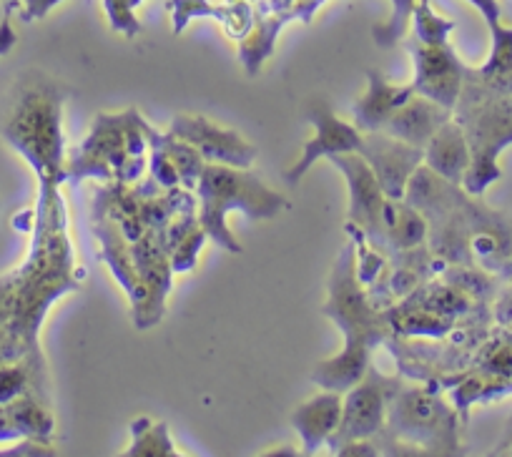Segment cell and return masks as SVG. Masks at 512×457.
Here are the masks:
<instances>
[{
  "label": "cell",
  "instance_id": "obj_1",
  "mask_svg": "<svg viewBox=\"0 0 512 457\" xmlns=\"http://www.w3.org/2000/svg\"><path fill=\"white\" fill-rule=\"evenodd\" d=\"M31 234L26 259L0 277V365L28 362L46 375L43 319L53 302L81 289L61 181L38 179Z\"/></svg>",
  "mask_w": 512,
  "mask_h": 457
},
{
  "label": "cell",
  "instance_id": "obj_2",
  "mask_svg": "<svg viewBox=\"0 0 512 457\" xmlns=\"http://www.w3.org/2000/svg\"><path fill=\"white\" fill-rule=\"evenodd\" d=\"M322 312L344 332V350L332 360L319 362L317 370L312 372V382L324 390L347 392L367 375L369 355L387 332V319L364 292V284L357 274L354 242H349L334 262L329 297Z\"/></svg>",
  "mask_w": 512,
  "mask_h": 457
},
{
  "label": "cell",
  "instance_id": "obj_3",
  "mask_svg": "<svg viewBox=\"0 0 512 457\" xmlns=\"http://www.w3.org/2000/svg\"><path fill=\"white\" fill-rule=\"evenodd\" d=\"M199 196V224L206 237L229 254H241V244L226 226L229 211H241L249 219H274L289 201L274 189H269L251 169H236L224 164H206L196 184Z\"/></svg>",
  "mask_w": 512,
  "mask_h": 457
},
{
  "label": "cell",
  "instance_id": "obj_4",
  "mask_svg": "<svg viewBox=\"0 0 512 457\" xmlns=\"http://www.w3.org/2000/svg\"><path fill=\"white\" fill-rule=\"evenodd\" d=\"M149 124L136 108L111 116L101 113L91 126V134L81 141L71 159H66V181L96 176L103 181L136 184L149 166Z\"/></svg>",
  "mask_w": 512,
  "mask_h": 457
},
{
  "label": "cell",
  "instance_id": "obj_5",
  "mask_svg": "<svg viewBox=\"0 0 512 457\" xmlns=\"http://www.w3.org/2000/svg\"><path fill=\"white\" fill-rule=\"evenodd\" d=\"M63 93L53 83L23 88L3 126V139L31 164L38 179L66 181V139H63Z\"/></svg>",
  "mask_w": 512,
  "mask_h": 457
},
{
  "label": "cell",
  "instance_id": "obj_6",
  "mask_svg": "<svg viewBox=\"0 0 512 457\" xmlns=\"http://www.w3.org/2000/svg\"><path fill=\"white\" fill-rule=\"evenodd\" d=\"M455 119L465 129L472 161L462 186L467 194L482 196L492 181L500 179L497 156L512 144V96L485 91L465 78Z\"/></svg>",
  "mask_w": 512,
  "mask_h": 457
},
{
  "label": "cell",
  "instance_id": "obj_7",
  "mask_svg": "<svg viewBox=\"0 0 512 457\" xmlns=\"http://www.w3.org/2000/svg\"><path fill=\"white\" fill-rule=\"evenodd\" d=\"M387 427L395 437L422 447V452H457V415L440 395L422 387L392 390Z\"/></svg>",
  "mask_w": 512,
  "mask_h": 457
},
{
  "label": "cell",
  "instance_id": "obj_8",
  "mask_svg": "<svg viewBox=\"0 0 512 457\" xmlns=\"http://www.w3.org/2000/svg\"><path fill=\"white\" fill-rule=\"evenodd\" d=\"M392 390L395 387H390V382L382 380L369 367L367 375L344 392L342 417H339L337 430H334V435L327 442L334 455H339L347 445L369 440V437L379 435L384 430V422H387V402H390Z\"/></svg>",
  "mask_w": 512,
  "mask_h": 457
},
{
  "label": "cell",
  "instance_id": "obj_9",
  "mask_svg": "<svg viewBox=\"0 0 512 457\" xmlns=\"http://www.w3.org/2000/svg\"><path fill=\"white\" fill-rule=\"evenodd\" d=\"M334 166L344 174L349 186V226L359 229L372 249L379 254L387 252L384 244V196L377 176L359 154L329 156Z\"/></svg>",
  "mask_w": 512,
  "mask_h": 457
},
{
  "label": "cell",
  "instance_id": "obj_10",
  "mask_svg": "<svg viewBox=\"0 0 512 457\" xmlns=\"http://www.w3.org/2000/svg\"><path fill=\"white\" fill-rule=\"evenodd\" d=\"M407 51H410L412 66H415V78L410 83L412 91L455 111L462 86H465L467 66L452 51L450 41L420 43L412 38L407 43Z\"/></svg>",
  "mask_w": 512,
  "mask_h": 457
},
{
  "label": "cell",
  "instance_id": "obj_11",
  "mask_svg": "<svg viewBox=\"0 0 512 457\" xmlns=\"http://www.w3.org/2000/svg\"><path fill=\"white\" fill-rule=\"evenodd\" d=\"M131 252L141 282V304L134 309V324L139 329H151L164 317L166 297L171 292V274H174L164 232H146L131 244Z\"/></svg>",
  "mask_w": 512,
  "mask_h": 457
},
{
  "label": "cell",
  "instance_id": "obj_12",
  "mask_svg": "<svg viewBox=\"0 0 512 457\" xmlns=\"http://www.w3.org/2000/svg\"><path fill=\"white\" fill-rule=\"evenodd\" d=\"M169 134L176 139L186 141L201 154L206 164H224L236 166V169H251L256 161V146L249 144L234 129L214 124L204 116H191V113H179L171 121Z\"/></svg>",
  "mask_w": 512,
  "mask_h": 457
},
{
  "label": "cell",
  "instance_id": "obj_13",
  "mask_svg": "<svg viewBox=\"0 0 512 457\" xmlns=\"http://www.w3.org/2000/svg\"><path fill=\"white\" fill-rule=\"evenodd\" d=\"M309 121L314 124V139H309L304 144L302 156L294 161L292 166L287 169L284 179L287 184L297 186L302 181V176L317 164L319 159H329L334 154H357L359 146H362L364 134L357 129L354 124H347L337 116V113L329 108V103L324 98H317V101L309 103V111H307Z\"/></svg>",
  "mask_w": 512,
  "mask_h": 457
},
{
  "label": "cell",
  "instance_id": "obj_14",
  "mask_svg": "<svg viewBox=\"0 0 512 457\" xmlns=\"http://www.w3.org/2000/svg\"><path fill=\"white\" fill-rule=\"evenodd\" d=\"M357 154L367 161L369 169L377 176L379 186H382L384 196H390V199H405L410 179L425 161V149L405 144V141L384 134V131L364 134Z\"/></svg>",
  "mask_w": 512,
  "mask_h": 457
},
{
  "label": "cell",
  "instance_id": "obj_15",
  "mask_svg": "<svg viewBox=\"0 0 512 457\" xmlns=\"http://www.w3.org/2000/svg\"><path fill=\"white\" fill-rule=\"evenodd\" d=\"M324 0H272V6H259L254 11V26L249 36L241 41L239 58L244 63L246 73L254 76L264 61L272 56L277 36L289 21H312L314 11Z\"/></svg>",
  "mask_w": 512,
  "mask_h": 457
},
{
  "label": "cell",
  "instance_id": "obj_16",
  "mask_svg": "<svg viewBox=\"0 0 512 457\" xmlns=\"http://www.w3.org/2000/svg\"><path fill=\"white\" fill-rule=\"evenodd\" d=\"M455 116V111L440 106L432 98L420 96V93H412L405 101V106L397 108L395 116H392L387 124H384V134L395 136V139L405 141V144L420 146L425 149L427 141L437 134L442 124Z\"/></svg>",
  "mask_w": 512,
  "mask_h": 457
},
{
  "label": "cell",
  "instance_id": "obj_17",
  "mask_svg": "<svg viewBox=\"0 0 512 457\" xmlns=\"http://www.w3.org/2000/svg\"><path fill=\"white\" fill-rule=\"evenodd\" d=\"M93 234L101 242V257L106 259L108 269L123 287L131 307L136 309L141 304V282L134 264V252H131V242L121 232V226L106 214H93Z\"/></svg>",
  "mask_w": 512,
  "mask_h": 457
},
{
  "label": "cell",
  "instance_id": "obj_18",
  "mask_svg": "<svg viewBox=\"0 0 512 457\" xmlns=\"http://www.w3.org/2000/svg\"><path fill=\"white\" fill-rule=\"evenodd\" d=\"M412 86H397L390 83L379 71H367V91L354 103L352 119L362 134L382 131L384 124L395 116L397 108L405 106L407 98L412 96Z\"/></svg>",
  "mask_w": 512,
  "mask_h": 457
},
{
  "label": "cell",
  "instance_id": "obj_19",
  "mask_svg": "<svg viewBox=\"0 0 512 457\" xmlns=\"http://www.w3.org/2000/svg\"><path fill=\"white\" fill-rule=\"evenodd\" d=\"M472 151L467 144L465 129H462L460 121L452 116L447 124H442L437 129V134L427 141L425 146V161L422 164L437 174L440 179L450 181L452 186H462L467 169H470Z\"/></svg>",
  "mask_w": 512,
  "mask_h": 457
},
{
  "label": "cell",
  "instance_id": "obj_20",
  "mask_svg": "<svg viewBox=\"0 0 512 457\" xmlns=\"http://www.w3.org/2000/svg\"><path fill=\"white\" fill-rule=\"evenodd\" d=\"M339 417H342V392L337 390L319 392L294 410L292 425L302 437L304 455H317L319 447L327 445L337 430Z\"/></svg>",
  "mask_w": 512,
  "mask_h": 457
},
{
  "label": "cell",
  "instance_id": "obj_21",
  "mask_svg": "<svg viewBox=\"0 0 512 457\" xmlns=\"http://www.w3.org/2000/svg\"><path fill=\"white\" fill-rule=\"evenodd\" d=\"M171 13V23H174V33H184L194 18H216L221 26L226 28L229 38H239L244 41L249 36L251 26H254V11L249 3H234V6H214L209 0H169L166 3Z\"/></svg>",
  "mask_w": 512,
  "mask_h": 457
},
{
  "label": "cell",
  "instance_id": "obj_22",
  "mask_svg": "<svg viewBox=\"0 0 512 457\" xmlns=\"http://www.w3.org/2000/svg\"><path fill=\"white\" fill-rule=\"evenodd\" d=\"M487 28L492 36L490 56H487L485 66L477 71L467 68L465 78L485 91L512 96V28L502 26V23H492Z\"/></svg>",
  "mask_w": 512,
  "mask_h": 457
},
{
  "label": "cell",
  "instance_id": "obj_23",
  "mask_svg": "<svg viewBox=\"0 0 512 457\" xmlns=\"http://www.w3.org/2000/svg\"><path fill=\"white\" fill-rule=\"evenodd\" d=\"M427 239V221L417 206L405 199L384 201V244L395 252H410Z\"/></svg>",
  "mask_w": 512,
  "mask_h": 457
},
{
  "label": "cell",
  "instance_id": "obj_24",
  "mask_svg": "<svg viewBox=\"0 0 512 457\" xmlns=\"http://www.w3.org/2000/svg\"><path fill=\"white\" fill-rule=\"evenodd\" d=\"M149 139L154 141V144H159L161 149L169 154L171 164H174L176 174H179L181 186L189 191H196V184H199L201 179V171H204L206 166V161L201 159L199 151H196L191 144H186V141L176 139L174 134H159V131H154L151 126H149Z\"/></svg>",
  "mask_w": 512,
  "mask_h": 457
},
{
  "label": "cell",
  "instance_id": "obj_25",
  "mask_svg": "<svg viewBox=\"0 0 512 457\" xmlns=\"http://www.w3.org/2000/svg\"><path fill=\"white\" fill-rule=\"evenodd\" d=\"M131 435L134 442L126 450L131 457H176L179 450L174 447L166 422H151L149 417H139L131 422Z\"/></svg>",
  "mask_w": 512,
  "mask_h": 457
},
{
  "label": "cell",
  "instance_id": "obj_26",
  "mask_svg": "<svg viewBox=\"0 0 512 457\" xmlns=\"http://www.w3.org/2000/svg\"><path fill=\"white\" fill-rule=\"evenodd\" d=\"M410 23L415 41L420 43H447L450 41V33L455 31V23L432 11L430 0H417Z\"/></svg>",
  "mask_w": 512,
  "mask_h": 457
},
{
  "label": "cell",
  "instance_id": "obj_27",
  "mask_svg": "<svg viewBox=\"0 0 512 457\" xmlns=\"http://www.w3.org/2000/svg\"><path fill=\"white\" fill-rule=\"evenodd\" d=\"M417 0H390L392 13L390 18L379 26H374L372 36L377 41L379 48H392L395 43H400L407 36V28H410L412 11H415Z\"/></svg>",
  "mask_w": 512,
  "mask_h": 457
},
{
  "label": "cell",
  "instance_id": "obj_28",
  "mask_svg": "<svg viewBox=\"0 0 512 457\" xmlns=\"http://www.w3.org/2000/svg\"><path fill=\"white\" fill-rule=\"evenodd\" d=\"M139 3L141 0H103V11H106V18L113 31L123 33L126 38L139 36L141 23L134 13Z\"/></svg>",
  "mask_w": 512,
  "mask_h": 457
},
{
  "label": "cell",
  "instance_id": "obj_29",
  "mask_svg": "<svg viewBox=\"0 0 512 457\" xmlns=\"http://www.w3.org/2000/svg\"><path fill=\"white\" fill-rule=\"evenodd\" d=\"M58 3H63V0H18L16 6H21L23 21L31 23V21H41V18H46Z\"/></svg>",
  "mask_w": 512,
  "mask_h": 457
},
{
  "label": "cell",
  "instance_id": "obj_30",
  "mask_svg": "<svg viewBox=\"0 0 512 457\" xmlns=\"http://www.w3.org/2000/svg\"><path fill=\"white\" fill-rule=\"evenodd\" d=\"M11 11L13 8L8 6L6 16H3V21H0V56L11 53L18 43V36H16V31H13V23H11Z\"/></svg>",
  "mask_w": 512,
  "mask_h": 457
},
{
  "label": "cell",
  "instance_id": "obj_31",
  "mask_svg": "<svg viewBox=\"0 0 512 457\" xmlns=\"http://www.w3.org/2000/svg\"><path fill=\"white\" fill-rule=\"evenodd\" d=\"M16 3L18 0H8V6H13V8H16Z\"/></svg>",
  "mask_w": 512,
  "mask_h": 457
}]
</instances>
